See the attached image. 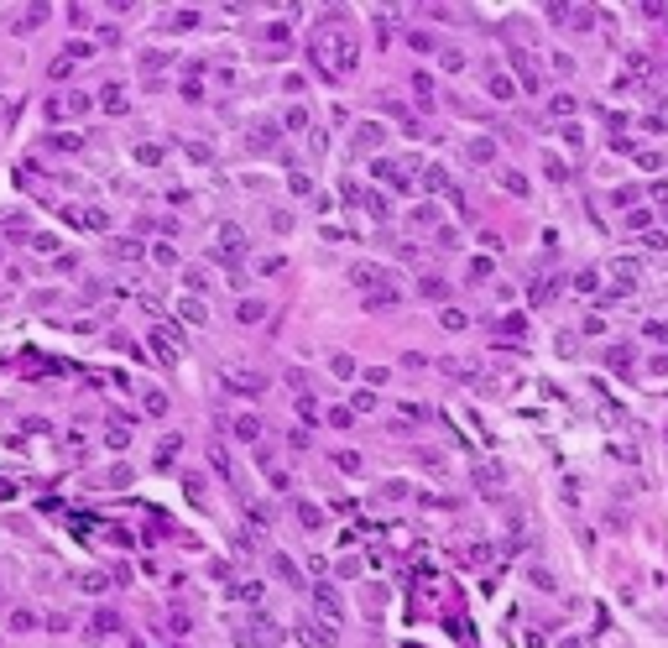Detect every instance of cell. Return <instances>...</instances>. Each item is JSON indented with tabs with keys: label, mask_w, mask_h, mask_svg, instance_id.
<instances>
[{
	"label": "cell",
	"mask_w": 668,
	"mask_h": 648,
	"mask_svg": "<svg viewBox=\"0 0 668 648\" xmlns=\"http://www.w3.org/2000/svg\"><path fill=\"white\" fill-rule=\"evenodd\" d=\"M423 298H434V303H439V298H449V288L439 283V277H429V283H423Z\"/></svg>",
	"instance_id": "obj_1"
},
{
	"label": "cell",
	"mask_w": 668,
	"mask_h": 648,
	"mask_svg": "<svg viewBox=\"0 0 668 648\" xmlns=\"http://www.w3.org/2000/svg\"><path fill=\"white\" fill-rule=\"evenodd\" d=\"M11 628H16V632H32L37 617H32V612H11Z\"/></svg>",
	"instance_id": "obj_2"
},
{
	"label": "cell",
	"mask_w": 668,
	"mask_h": 648,
	"mask_svg": "<svg viewBox=\"0 0 668 648\" xmlns=\"http://www.w3.org/2000/svg\"><path fill=\"white\" fill-rule=\"evenodd\" d=\"M491 95L506 100V95H512V78H506V73H491Z\"/></svg>",
	"instance_id": "obj_3"
},
{
	"label": "cell",
	"mask_w": 668,
	"mask_h": 648,
	"mask_svg": "<svg viewBox=\"0 0 668 648\" xmlns=\"http://www.w3.org/2000/svg\"><path fill=\"white\" fill-rule=\"evenodd\" d=\"M287 126L303 131V126H309V110H303V105H292V110H287Z\"/></svg>",
	"instance_id": "obj_4"
},
{
	"label": "cell",
	"mask_w": 668,
	"mask_h": 648,
	"mask_svg": "<svg viewBox=\"0 0 668 648\" xmlns=\"http://www.w3.org/2000/svg\"><path fill=\"white\" fill-rule=\"evenodd\" d=\"M444 324H449V329H465V324H470V319H465L460 309H444Z\"/></svg>",
	"instance_id": "obj_5"
},
{
	"label": "cell",
	"mask_w": 668,
	"mask_h": 648,
	"mask_svg": "<svg viewBox=\"0 0 668 648\" xmlns=\"http://www.w3.org/2000/svg\"><path fill=\"white\" fill-rule=\"evenodd\" d=\"M648 335H652V340H668V324H663V319H652V324H648Z\"/></svg>",
	"instance_id": "obj_6"
}]
</instances>
